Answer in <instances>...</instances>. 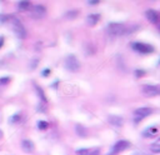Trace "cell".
Returning a JSON list of instances; mask_svg holds the SVG:
<instances>
[{
  "mask_svg": "<svg viewBox=\"0 0 160 155\" xmlns=\"http://www.w3.org/2000/svg\"><path fill=\"white\" fill-rule=\"evenodd\" d=\"M8 22H10V25L12 26L14 34H15L19 39H25V38H26V30H25L22 22H21L18 18H15L14 15H9Z\"/></svg>",
  "mask_w": 160,
  "mask_h": 155,
  "instance_id": "cell-1",
  "label": "cell"
},
{
  "mask_svg": "<svg viewBox=\"0 0 160 155\" xmlns=\"http://www.w3.org/2000/svg\"><path fill=\"white\" fill-rule=\"evenodd\" d=\"M125 30H126V26L124 24H120V22H110L106 28L108 35L112 36V38L125 35Z\"/></svg>",
  "mask_w": 160,
  "mask_h": 155,
  "instance_id": "cell-2",
  "label": "cell"
},
{
  "mask_svg": "<svg viewBox=\"0 0 160 155\" xmlns=\"http://www.w3.org/2000/svg\"><path fill=\"white\" fill-rule=\"evenodd\" d=\"M65 68H66V70H69V71H71V72H78L79 70H80V61L78 60V58L75 56V55H69V56H66V59H65Z\"/></svg>",
  "mask_w": 160,
  "mask_h": 155,
  "instance_id": "cell-3",
  "label": "cell"
},
{
  "mask_svg": "<svg viewBox=\"0 0 160 155\" xmlns=\"http://www.w3.org/2000/svg\"><path fill=\"white\" fill-rule=\"evenodd\" d=\"M131 49L139 54H151L154 52V46H151L150 44H145V42H131Z\"/></svg>",
  "mask_w": 160,
  "mask_h": 155,
  "instance_id": "cell-4",
  "label": "cell"
},
{
  "mask_svg": "<svg viewBox=\"0 0 160 155\" xmlns=\"http://www.w3.org/2000/svg\"><path fill=\"white\" fill-rule=\"evenodd\" d=\"M152 109L149 108V106H141V108H138L135 111H134V115H135V122H139L140 120H142L144 118L149 116L152 114Z\"/></svg>",
  "mask_w": 160,
  "mask_h": 155,
  "instance_id": "cell-5",
  "label": "cell"
},
{
  "mask_svg": "<svg viewBox=\"0 0 160 155\" xmlns=\"http://www.w3.org/2000/svg\"><path fill=\"white\" fill-rule=\"evenodd\" d=\"M46 15V8L44 5H34L30 10V16L32 19H42Z\"/></svg>",
  "mask_w": 160,
  "mask_h": 155,
  "instance_id": "cell-6",
  "label": "cell"
},
{
  "mask_svg": "<svg viewBox=\"0 0 160 155\" xmlns=\"http://www.w3.org/2000/svg\"><path fill=\"white\" fill-rule=\"evenodd\" d=\"M141 91L145 96L152 98V96H156L158 94H160V86H158V85H144Z\"/></svg>",
  "mask_w": 160,
  "mask_h": 155,
  "instance_id": "cell-7",
  "label": "cell"
},
{
  "mask_svg": "<svg viewBox=\"0 0 160 155\" xmlns=\"http://www.w3.org/2000/svg\"><path fill=\"white\" fill-rule=\"evenodd\" d=\"M129 146H130V142H129V141H126V140H120V141H118V142L112 146V149H111V151H110V154H109V155L119 154V152H121V151L126 150Z\"/></svg>",
  "mask_w": 160,
  "mask_h": 155,
  "instance_id": "cell-8",
  "label": "cell"
},
{
  "mask_svg": "<svg viewBox=\"0 0 160 155\" xmlns=\"http://www.w3.org/2000/svg\"><path fill=\"white\" fill-rule=\"evenodd\" d=\"M145 16H146V19H148L151 24H154V25H159V20H160V18H159V14H158L155 10H148V11L145 12Z\"/></svg>",
  "mask_w": 160,
  "mask_h": 155,
  "instance_id": "cell-9",
  "label": "cell"
},
{
  "mask_svg": "<svg viewBox=\"0 0 160 155\" xmlns=\"http://www.w3.org/2000/svg\"><path fill=\"white\" fill-rule=\"evenodd\" d=\"M108 120H109V122H110L112 126H116V128H120V126H122V124H124V119H122L121 116H118V115H110Z\"/></svg>",
  "mask_w": 160,
  "mask_h": 155,
  "instance_id": "cell-10",
  "label": "cell"
},
{
  "mask_svg": "<svg viewBox=\"0 0 160 155\" xmlns=\"http://www.w3.org/2000/svg\"><path fill=\"white\" fill-rule=\"evenodd\" d=\"M21 149H22V151H25V152H32L34 149H35V145H34V142H32L31 140L25 139V140L21 141Z\"/></svg>",
  "mask_w": 160,
  "mask_h": 155,
  "instance_id": "cell-11",
  "label": "cell"
},
{
  "mask_svg": "<svg viewBox=\"0 0 160 155\" xmlns=\"http://www.w3.org/2000/svg\"><path fill=\"white\" fill-rule=\"evenodd\" d=\"M100 20V14H89L86 16V24L89 26H95Z\"/></svg>",
  "mask_w": 160,
  "mask_h": 155,
  "instance_id": "cell-12",
  "label": "cell"
},
{
  "mask_svg": "<svg viewBox=\"0 0 160 155\" xmlns=\"http://www.w3.org/2000/svg\"><path fill=\"white\" fill-rule=\"evenodd\" d=\"M31 4L29 1H19L18 2V10L19 11H28V10H31Z\"/></svg>",
  "mask_w": 160,
  "mask_h": 155,
  "instance_id": "cell-13",
  "label": "cell"
},
{
  "mask_svg": "<svg viewBox=\"0 0 160 155\" xmlns=\"http://www.w3.org/2000/svg\"><path fill=\"white\" fill-rule=\"evenodd\" d=\"M156 132H158V129H156L155 126H150V128H148V129L142 132V136H144V138H154V136L156 135Z\"/></svg>",
  "mask_w": 160,
  "mask_h": 155,
  "instance_id": "cell-14",
  "label": "cell"
},
{
  "mask_svg": "<svg viewBox=\"0 0 160 155\" xmlns=\"http://www.w3.org/2000/svg\"><path fill=\"white\" fill-rule=\"evenodd\" d=\"M75 131H76V134H78L79 136H81V138H85V136L88 135V130H86L85 126H82V125H76Z\"/></svg>",
  "mask_w": 160,
  "mask_h": 155,
  "instance_id": "cell-15",
  "label": "cell"
},
{
  "mask_svg": "<svg viewBox=\"0 0 160 155\" xmlns=\"http://www.w3.org/2000/svg\"><path fill=\"white\" fill-rule=\"evenodd\" d=\"M150 150H151L152 152H155V154H159V152H160V138H159V139H156V140L151 144Z\"/></svg>",
  "mask_w": 160,
  "mask_h": 155,
  "instance_id": "cell-16",
  "label": "cell"
},
{
  "mask_svg": "<svg viewBox=\"0 0 160 155\" xmlns=\"http://www.w3.org/2000/svg\"><path fill=\"white\" fill-rule=\"evenodd\" d=\"M35 90H36V92H38V95H39V98H40V100L42 101V104L44 105H46V98H45V94H44V90L41 89V88H39V86H36L35 85Z\"/></svg>",
  "mask_w": 160,
  "mask_h": 155,
  "instance_id": "cell-17",
  "label": "cell"
},
{
  "mask_svg": "<svg viewBox=\"0 0 160 155\" xmlns=\"http://www.w3.org/2000/svg\"><path fill=\"white\" fill-rule=\"evenodd\" d=\"M78 15H79V11L78 10H71V11H68L65 14V18L66 19H75Z\"/></svg>",
  "mask_w": 160,
  "mask_h": 155,
  "instance_id": "cell-18",
  "label": "cell"
},
{
  "mask_svg": "<svg viewBox=\"0 0 160 155\" xmlns=\"http://www.w3.org/2000/svg\"><path fill=\"white\" fill-rule=\"evenodd\" d=\"M38 129L39 130H46L48 129V126H49V122L48 121H44V120H40V121H38Z\"/></svg>",
  "mask_w": 160,
  "mask_h": 155,
  "instance_id": "cell-19",
  "label": "cell"
},
{
  "mask_svg": "<svg viewBox=\"0 0 160 155\" xmlns=\"http://www.w3.org/2000/svg\"><path fill=\"white\" fill-rule=\"evenodd\" d=\"M90 150L89 149H79V150H76L75 151V154L76 155H90Z\"/></svg>",
  "mask_w": 160,
  "mask_h": 155,
  "instance_id": "cell-20",
  "label": "cell"
},
{
  "mask_svg": "<svg viewBox=\"0 0 160 155\" xmlns=\"http://www.w3.org/2000/svg\"><path fill=\"white\" fill-rule=\"evenodd\" d=\"M10 82V78L9 76H4V78H0V86H5Z\"/></svg>",
  "mask_w": 160,
  "mask_h": 155,
  "instance_id": "cell-21",
  "label": "cell"
},
{
  "mask_svg": "<svg viewBox=\"0 0 160 155\" xmlns=\"http://www.w3.org/2000/svg\"><path fill=\"white\" fill-rule=\"evenodd\" d=\"M21 120V115L20 114H15V115H12L11 118H10V122H18V121H20Z\"/></svg>",
  "mask_w": 160,
  "mask_h": 155,
  "instance_id": "cell-22",
  "label": "cell"
},
{
  "mask_svg": "<svg viewBox=\"0 0 160 155\" xmlns=\"http://www.w3.org/2000/svg\"><path fill=\"white\" fill-rule=\"evenodd\" d=\"M145 75V71L144 70H135V76L136 78H142Z\"/></svg>",
  "mask_w": 160,
  "mask_h": 155,
  "instance_id": "cell-23",
  "label": "cell"
},
{
  "mask_svg": "<svg viewBox=\"0 0 160 155\" xmlns=\"http://www.w3.org/2000/svg\"><path fill=\"white\" fill-rule=\"evenodd\" d=\"M98 4H99L98 0H90V1H88V5H90V6H95V5H98Z\"/></svg>",
  "mask_w": 160,
  "mask_h": 155,
  "instance_id": "cell-24",
  "label": "cell"
},
{
  "mask_svg": "<svg viewBox=\"0 0 160 155\" xmlns=\"http://www.w3.org/2000/svg\"><path fill=\"white\" fill-rule=\"evenodd\" d=\"M49 74H50V69H45V70L42 71V76H44V78H46Z\"/></svg>",
  "mask_w": 160,
  "mask_h": 155,
  "instance_id": "cell-25",
  "label": "cell"
},
{
  "mask_svg": "<svg viewBox=\"0 0 160 155\" xmlns=\"http://www.w3.org/2000/svg\"><path fill=\"white\" fill-rule=\"evenodd\" d=\"M134 155H149V154L145 152V151H138V152H135Z\"/></svg>",
  "mask_w": 160,
  "mask_h": 155,
  "instance_id": "cell-26",
  "label": "cell"
},
{
  "mask_svg": "<svg viewBox=\"0 0 160 155\" xmlns=\"http://www.w3.org/2000/svg\"><path fill=\"white\" fill-rule=\"evenodd\" d=\"M4 45V36H0V48Z\"/></svg>",
  "mask_w": 160,
  "mask_h": 155,
  "instance_id": "cell-27",
  "label": "cell"
},
{
  "mask_svg": "<svg viewBox=\"0 0 160 155\" xmlns=\"http://www.w3.org/2000/svg\"><path fill=\"white\" fill-rule=\"evenodd\" d=\"M1 136H2V131L0 130V138H1Z\"/></svg>",
  "mask_w": 160,
  "mask_h": 155,
  "instance_id": "cell-28",
  "label": "cell"
},
{
  "mask_svg": "<svg viewBox=\"0 0 160 155\" xmlns=\"http://www.w3.org/2000/svg\"><path fill=\"white\" fill-rule=\"evenodd\" d=\"M158 28H159V31H160V24H159V25H158Z\"/></svg>",
  "mask_w": 160,
  "mask_h": 155,
  "instance_id": "cell-29",
  "label": "cell"
}]
</instances>
